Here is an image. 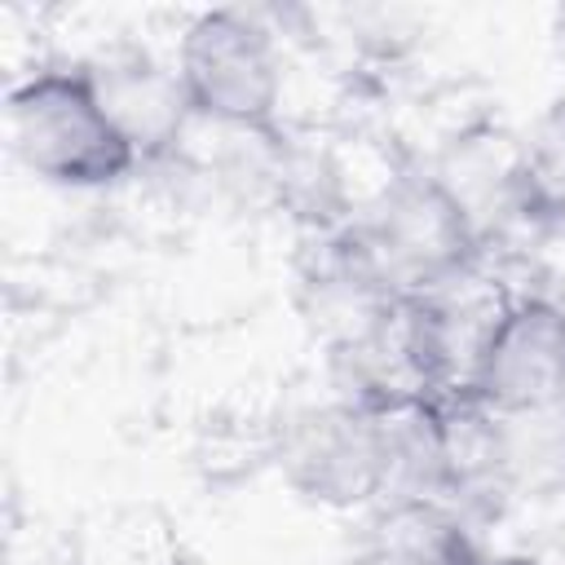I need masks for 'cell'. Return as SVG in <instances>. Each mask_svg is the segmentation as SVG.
Listing matches in <instances>:
<instances>
[{
    "label": "cell",
    "instance_id": "cell-5",
    "mask_svg": "<svg viewBox=\"0 0 565 565\" xmlns=\"http://www.w3.org/2000/svg\"><path fill=\"white\" fill-rule=\"evenodd\" d=\"M463 393L494 415L565 397V305L543 291H516Z\"/></svg>",
    "mask_w": 565,
    "mask_h": 565
},
{
    "label": "cell",
    "instance_id": "cell-10",
    "mask_svg": "<svg viewBox=\"0 0 565 565\" xmlns=\"http://www.w3.org/2000/svg\"><path fill=\"white\" fill-rule=\"evenodd\" d=\"M494 472L508 499H552L565 490V397L494 415Z\"/></svg>",
    "mask_w": 565,
    "mask_h": 565
},
{
    "label": "cell",
    "instance_id": "cell-1",
    "mask_svg": "<svg viewBox=\"0 0 565 565\" xmlns=\"http://www.w3.org/2000/svg\"><path fill=\"white\" fill-rule=\"evenodd\" d=\"M331 234L340 252L397 300H411L481 260L472 221L433 172L393 177Z\"/></svg>",
    "mask_w": 565,
    "mask_h": 565
},
{
    "label": "cell",
    "instance_id": "cell-3",
    "mask_svg": "<svg viewBox=\"0 0 565 565\" xmlns=\"http://www.w3.org/2000/svg\"><path fill=\"white\" fill-rule=\"evenodd\" d=\"M177 75L194 119L221 128H278L282 57L274 31L243 9H207L181 31Z\"/></svg>",
    "mask_w": 565,
    "mask_h": 565
},
{
    "label": "cell",
    "instance_id": "cell-11",
    "mask_svg": "<svg viewBox=\"0 0 565 565\" xmlns=\"http://www.w3.org/2000/svg\"><path fill=\"white\" fill-rule=\"evenodd\" d=\"M525 141V221L543 234H565V97L552 102Z\"/></svg>",
    "mask_w": 565,
    "mask_h": 565
},
{
    "label": "cell",
    "instance_id": "cell-4",
    "mask_svg": "<svg viewBox=\"0 0 565 565\" xmlns=\"http://www.w3.org/2000/svg\"><path fill=\"white\" fill-rule=\"evenodd\" d=\"M278 468L296 494L322 508L380 503V428L375 415L349 402L296 411L278 433Z\"/></svg>",
    "mask_w": 565,
    "mask_h": 565
},
{
    "label": "cell",
    "instance_id": "cell-9",
    "mask_svg": "<svg viewBox=\"0 0 565 565\" xmlns=\"http://www.w3.org/2000/svg\"><path fill=\"white\" fill-rule=\"evenodd\" d=\"M468 516L446 499L375 503L362 565H481Z\"/></svg>",
    "mask_w": 565,
    "mask_h": 565
},
{
    "label": "cell",
    "instance_id": "cell-2",
    "mask_svg": "<svg viewBox=\"0 0 565 565\" xmlns=\"http://www.w3.org/2000/svg\"><path fill=\"white\" fill-rule=\"evenodd\" d=\"M4 128L18 163L49 185L102 190L137 172V150L106 115L84 62L44 66L9 88Z\"/></svg>",
    "mask_w": 565,
    "mask_h": 565
},
{
    "label": "cell",
    "instance_id": "cell-8",
    "mask_svg": "<svg viewBox=\"0 0 565 565\" xmlns=\"http://www.w3.org/2000/svg\"><path fill=\"white\" fill-rule=\"evenodd\" d=\"M380 428V503L393 499H446L450 503V455L437 397H411L371 411Z\"/></svg>",
    "mask_w": 565,
    "mask_h": 565
},
{
    "label": "cell",
    "instance_id": "cell-12",
    "mask_svg": "<svg viewBox=\"0 0 565 565\" xmlns=\"http://www.w3.org/2000/svg\"><path fill=\"white\" fill-rule=\"evenodd\" d=\"M481 565H547V561H539V556H486Z\"/></svg>",
    "mask_w": 565,
    "mask_h": 565
},
{
    "label": "cell",
    "instance_id": "cell-6",
    "mask_svg": "<svg viewBox=\"0 0 565 565\" xmlns=\"http://www.w3.org/2000/svg\"><path fill=\"white\" fill-rule=\"evenodd\" d=\"M84 66L93 75V88L106 115L128 137L141 163L177 154V146L185 141L194 124V106H190V93L177 66L154 62L146 49H115Z\"/></svg>",
    "mask_w": 565,
    "mask_h": 565
},
{
    "label": "cell",
    "instance_id": "cell-7",
    "mask_svg": "<svg viewBox=\"0 0 565 565\" xmlns=\"http://www.w3.org/2000/svg\"><path fill=\"white\" fill-rule=\"evenodd\" d=\"M428 172L446 185V194L472 221L481 252L494 238H503L512 225H530L525 221V141L521 137H512L494 124L463 128Z\"/></svg>",
    "mask_w": 565,
    "mask_h": 565
}]
</instances>
